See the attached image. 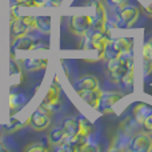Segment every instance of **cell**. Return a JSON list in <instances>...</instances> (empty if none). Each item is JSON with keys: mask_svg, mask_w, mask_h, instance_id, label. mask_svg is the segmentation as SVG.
I'll return each instance as SVG.
<instances>
[{"mask_svg": "<svg viewBox=\"0 0 152 152\" xmlns=\"http://www.w3.org/2000/svg\"><path fill=\"white\" fill-rule=\"evenodd\" d=\"M134 68V58L131 53H124L115 59L107 60V69L108 76L112 83H120L121 77Z\"/></svg>", "mask_w": 152, "mask_h": 152, "instance_id": "1", "label": "cell"}, {"mask_svg": "<svg viewBox=\"0 0 152 152\" xmlns=\"http://www.w3.org/2000/svg\"><path fill=\"white\" fill-rule=\"evenodd\" d=\"M132 45H134V40L131 37H113L105 45L104 59L111 60L124 53H131Z\"/></svg>", "mask_w": 152, "mask_h": 152, "instance_id": "2", "label": "cell"}, {"mask_svg": "<svg viewBox=\"0 0 152 152\" xmlns=\"http://www.w3.org/2000/svg\"><path fill=\"white\" fill-rule=\"evenodd\" d=\"M140 15V11L136 5L126 4L123 7L118 8V15H116V21L120 28H129L137 21Z\"/></svg>", "mask_w": 152, "mask_h": 152, "instance_id": "3", "label": "cell"}, {"mask_svg": "<svg viewBox=\"0 0 152 152\" xmlns=\"http://www.w3.org/2000/svg\"><path fill=\"white\" fill-rule=\"evenodd\" d=\"M51 115H52V111H51L50 108L40 104L28 118L29 124H31V127L34 129H36V131H44L51 124Z\"/></svg>", "mask_w": 152, "mask_h": 152, "instance_id": "4", "label": "cell"}, {"mask_svg": "<svg viewBox=\"0 0 152 152\" xmlns=\"http://www.w3.org/2000/svg\"><path fill=\"white\" fill-rule=\"evenodd\" d=\"M128 150L132 152H151L152 137L148 135V132L135 134L128 142Z\"/></svg>", "mask_w": 152, "mask_h": 152, "instance_id": "5", "label": "cell"}, {"mask_svg": "<svg viewBox=\"0 0 152 152\" xmlns=\"http://www.w3.org/2000/svg\"><path fill=\"white\" fill-rule=\"evenodd\" d=\"M92 16V26L91 28L97 29V31L105 32V27H107V10H105L104 4L100 1H94V15Z\"/></svg>", "mask_w": 152, "mask_h": 152, "instance_id": "6", "label": "cell"}, {"mask_svg": "<svg viewBox=\"0 0 152 152\" xmlns=\"http://www.w3.org/2000/svg\"><path fill=\"white\" fill-rule=\"evenodd\" d=\"M43 44H45V43H42L40 39H37V37L32 36L29 34H26L16 37L15 42L12 43V47L16 51H32V50H39L40 45Z\"/></svg>", "mask_w": 152, "mask_h": 152, "instance_id": "7", "label": "cell"}, {"mask_svg": "<svg viewBox=\"0 0 152 152\" xmlns=\"http://www.w3.org/2000/svg\"><path fill=\"white\" fill-rule=\"evenodd\" d=\"M92 26L91 15H74L69 19V29L75 35L83 36Z\"/></svg>", "mask_w": 152, "mask_h": 152, "instance_id": "8", "label": "cell"}, {"mask_svg": "<svg viewBox=\"0 0 152 152\" xmlns=\"http://www.w3.org/2000/svg\"><path fill=\"white\" fill-rule=\"evenodd\" d=\"M87 142H88V137L77 134L74 136H68L61 145H56V150L64 152H81Z\"/></svg>", "mask_w": 152, "mask_h": 152, "instance_id": "9", "label": "cell"}, {"mask_svg": "<svg viewBox=\"0 0 152 152\" xmlns=\"http://www.w3.org/2000/svg\"><path fill=\"white\" fill-rule=\"evenodd\" d=\"M42 105L50 108L51 111H55L60 107V88L58 84L53 83L50 86L42 100Z\"/></svg>", "mask_w": 152, "mask_h": 152, "instance_id": "10", "label": "cell"}, {"mask_svg": "<svg viewBox=\"0 0 152 152\" xmlns=\"http://www.w3.org/2000/svg\"><path fill=\"white\" fill-rule=\"evenodd\" d=\"M120 99H123V94H120V92H113V91L102 92L97 111H100V112H103V113L110 112L111 108H112L116 103L120 102Z\"/></svg>", "mask_w": 152, "mask_h": 152, "instance_id": "11", "label": "cell"}, {"mask_svg": "<svg viewBox=\"0 0 152 152\" xmlns=\"http://www.w3.org/2000/svg\"><path fill=\"white\" fill-rule=\"evenodd\" d=\"M74 88H75L76 94H77V92H81V91L96 89V88H99V80L92 75H86V76H83V77H80L79 80L75 81Z\"/></svg>", "mask_w": 152, "mask_h": 152, "instance_id": "12", "label": "cell"}, {"mask_svg": "<svg viewBox=\"0 0 152 152\" xmlns=\"http://www.w3.org/2000/svg\"><path fill=\"white\" fill-rule=\"evenodd\" d=\"M77 95L87 105H89V107L94 108V110H97L99 102H100V96H102V91H100L99 88L89 89V91H81V92H77Z\"/></svg>", "mask_w": 152, "mask_h": 152, "instance_id": "13", "label": "cell"}, {"mask_svg": "<svg viewBox=\"0 0 152 152\" xmlns=\"http://www.w3.org/2000/svg\"><path fill=\"white\" fill-rule=\"evenodd\" d=\"M47 66H48V60L47 59H43V58H28L21 61L23 69H26V71H28V72L44 69Z\"/></svg>", "mask_w": 152, "mask_h": 152, "instance_id": "14", "label": "cell"}, {"mask_svg": "<svg viewBox=\"0 0 152 152\" xmlns=\"http://www.w3.org/2000/svg\"><path fill=\"white\" fill-rule=\"evenodd\" d=\"M152 115V105H148L145 103H139L134 107V111H132V116L134 119L137 121V123L142 126L143 121L147 118H150Z\"/></svg>", "mask_w": 152, "mask_h": 152, "instance_id": "15", "label": "cell"}, {"mask_svg": "<svg viewBox=\"0 0 152 152\" xmlns=\"http://www.w3.org/2000/svg\"><path fill=\"white\" fill-rule=\"evenodd\" d=\"M48 137H50V143H51V144L61 145L67 140L68 135H67L66 129L63 128V126H59V127H55V128L50 132V136H48Z\"/></svg>", "mask_w": 152, "mask_h": 152, "instance_id": "16", "label": "cell"}, {"mask_svg": "<svg viewBox=\"0 0 152 152\" xmlns=\"http://www.w3.org/2000/svg\"><path fill=\"white\" fill-rule=\"evenodd\" d=\"M11 32H12V35L15 37H18V36H21V35L28 34L31 31L23 23V20L20 18H13V19H11Z\"/></svg>", "mask_w": 152, "mask_h": 152, "instance_id": "17", "label": "cell"}, {"mask_svg": "<svg viewBox=\"0 0 152 152\" xmlns=\"http://www.w3.org/2000/svg\"><path fill=\"white\" fill-rule=\"evenodd\" d=\"M63 128L66 129L68 136H74L79 134V119L76 118H66L61 123Z\"/></svg>", "mask_w": 152, "mask_h": 152, "instance_id": "18", "label": "cell"}, {"mask_svg": "<svg viewBox=\"0 0 152 152\" xmlns=\"http://www.w3.org/2000/svg\"><path fill=\"white\" fill-rule=\"evenodd\" d=\"M36 27L43 34H50L51 28H52L51 16H36Z\"/></svg>", "mask_w": 152, "mask_h": 152, "instance_id": "19", "label": "cell"}, {"mask_svg": "<svg viewBox=\"0 0 152 152\" xmlns=\"http://www.w3.org/2000/svg\"><path fill=\"white\" fill-rule=\"evenodd\" d=\"M27 102V97L24 94H11L10 95V108L11 110H19Z\"/></svg>", "mask_w": 152, "mask_h": 152, "instance_id": "20", "label": "cell"}, {"mask_svg": "<svg viewBox=\"0 0 152 152\" xmlns=\"http://www.w3.org/2000/svg\"><path fill=\"white\" fill-rule=\"evenodd\" d=\"M92 132H94V124L87 118L79 119V134L83 135V136L89 137V135H91Z\"/></svg>", "mask_w": 152, "mask_h": 152, "instance_id": "21", "label": "cell"}, {"mask_svg": "<svg viewBox=\"0 0 152 152\" xmlns=\"http://www.w3.org/2000/svg\"><path fill=\"white\" fill-rule=\"evenodd\" d=\"M137 126H140V124L137 123L134 118H132V119L131 118H127V119H124V120H123L120 128H121V131H123V134L129 135V134H135V132L137 131V129H136Z\"/></svg>", "mask_w": 152, "mask_h": 152, "instance_id": "22", "label": "cell"}, {"mask_svg": "<svg viewBox=\"0 0 152 152\" xmlns=\"http://www.w3.org/2000/svg\"><path fill=\"white\" fill-rule=\"evenodd\" d=\"M12 3L18 7H31V8H39L45 5L43 0H12Z\"/></svg>", "mask_w": 152, "mask_h": 152, "instance_id": "23", "label": "cell"}, {"mask_svg": "<svg viewBox=\"0 0 152 152\" xmlns=\"http://www.w3.org/2000/svg\"><path fill=\"white\" fill-rule=\"evenodd\" d=\"M27 123H29V121H27ZM27 123H24L23 120H20L19 118H11L10 119V121H8V124H5V129H7V132H13V131H18V129H20L21 127L24 126V124H27Z\"/></svg>", "mask_w": 152, "mask_h": 152, "instance_id": "24", "label": "cell"}, {"mask_svg": "<svg viewBox=\"0 0 152 152\" xmlns=\"http://www.w3.org/2000/svg\"><path fill=\"white\" fill-rule=\"evenodd\" d=\"M50 150V145L45 142H37V143H32L28 147L26 148L27 152H44Z\"/></svg>", "mask_w": 152, "mask_h": 152, "instance_id": "25", "label": "cell"}, {"mask_svg": "<svg viewBox=\"0 0 152 152\" xmlns=\"http://www.w3.org/2000/svg\"><path fill=\"white\" fill-rule=\"evenodd\" d=\"M134 81H135V68H132V69H129L123 77H121L120 83H121V86L127 87V88H132Z\"/></svg>", "mask_w": 152, "mask_h": 152, "instance_id": "26", "label": "cell"}, {"mask_svg": "<svg viewBox=\"0 0 152 152\" xmlns=\"http://www.w3.org/2000/svg\"><path fill=\"white\" fill-rule=\"evenodd\" d=\"M20 19L23 20V23L28 27L29 31L37 29V27H36V16H34V15H21Z\"/></svg>", "mask_w": 152, "mask_h": 152, "instance_id": "27", "label": "cell"}, {"mask_svg": "<svg viewBox=\"0 0 152 152\" xmlns=\"http://www.w3.org/2000/svg\"><path fill=\"white\" fill-rule=\"evenodd\" d=\"M151 72H152V60L143 58V75L147 77L148 75H151Z\"/></svg>", "mask_w": 152, "mask_h": 152, "instance_id": "28", "label": "cell"}, {"mask_svg": "<svg viewBox=\"0 0 152 152\" xmlns=\"http://www.w3.org/2000/svg\"><path fill=\"white\" fill-rule=\"evenodd\" d=\"M105 1H107L112 8H116V10H118V8L126 5L127 3H128V0H105Z\"/></svg>", "mask_w": 152, "mask_h": 152, "instance_id": "29", "label": "cell"}, {"mask_svg": "<svg viewBox=\"0 0 152 152\" xmlns=\"http://www.w3.org/2000/svg\"><path fill=\"white\" fill-rule=\"evenodd\" d=\"M143 129H144L145 132H148V134H152V115L150 116V118H147L144 121H143L142 124Z\"/></svg>", "mask_w": 152, "mask_h": 152, "instance_id": "30", "label": "cell"}, {"mask_svg": "<svg viewBox=\"0 0 152 152\" xmlns=\"http://www.w3.org/2000/svg\"><path fill=\"white\" fill-rule=\"evenodd\" d=\"M87 151H99V145L92 142H87L86 145L83 147V150H81V152H87Z\"/></svg>", "mask_w": 152, "mask_h": 152, "instance_id": "31", "label": "cell"}, {"mask_svg": "<svg viewBox=\"0 0 152 152\" xmlns=\"http://www.w3.org/2000/svg\"><path fill=\"white\" fill-rule=\"evenodd\" d=\"M144 8H145V12H147V15L152 18V0H150V3L144 5Z\"/></svg>", "mask_w": 152, "mask_h": 152, "instance_id": "32", "label": "cell"}, {"mask_svg": "<svg viewBox=\"0 0 152 152\" xmlns=\"http://www.w3.org/2000/svg\"><path fill=\"white\" fill-rule=\"evenodd\" d=\"M60 0H50V1L47 3V5H51V7H59V4H60Z\"/></svg>", "mask_w": 152, "mask_h": 152, "instance_id": "33", "label": "cell"}, {"mask_svg": "<svg viewBox=\"0 0 152 152\" xmlns=\"http://www.w3.org/2000/svg\"><path fill=\"white\" fill-rule=\"evenodd\" d=\"M7 151V148H5V145H4V143L0 140V152H5Z\"/></svg>", "mask_w": 152, "mask_h": 152, "instance_id": "34", "label": "cell"}, {"mask_svg": "<svg viewBox=\"0 0 152 152\" xmlns=\"http://www.w3.org/2000/svg\"><path fill=\"white\" fill-rule=\"evenodd\" d=\"M148 45H150V48H151V53H152V39L148 42Z\"/></svg>", "mask_w": 152, "mask_h": 152, "instance_id": "35", "label": "cell"}, {"mask_svg": "<svg viewBox=\"0 0 152 152\" xmlns=\"http://www.w3.org/2000/svg\"><path fill=\"white\" fill-rule=\"evenodd\" d=\"M0 140H1V134H0Z\"/></svg>", "mask_w": 152, "mask_h": 152, "instance_id": "36", "label": "cell"}, {"mask_svg": "<svg viewBox=\"0 0 152 152\" xmlns=\"http://www.w3.org/2000/svg\"><path fill=\"white\" fill-rule=\"evenodd\" d=\"M60 1H61V0H60Z\"/></svg>", "mask_w": 152, "mask_h": 152, "instance_id": "37", "label": "cell"}]
</instances>
